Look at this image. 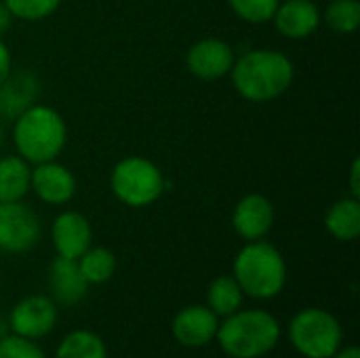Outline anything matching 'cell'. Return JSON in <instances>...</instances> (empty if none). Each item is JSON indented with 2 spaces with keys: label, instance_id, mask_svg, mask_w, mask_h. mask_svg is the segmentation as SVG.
Listing matches in <instances>:
<instances>
[{
  "label": "cell",
  "instance_id": "1",
  "mask_svg": "<svg viewBox=\"0 0 360 358\" xmlns=\"http://www.w3.org/2000/svg\"><path fill=\"white\" fill-rule=\"evenodd\" d=\"M232 87L251 103H268L281 97L295 78L293 61L276 49H253L234 59Z\"/></svg>",
  "mask_w": 360,
  "mask_h": 358
},
{
  "label": "cell",
  "instance_id": "2",
  "mask_svg": "<svg viewBox=\"0 0 360 358\" xmlns=\"http://www.w3.org/2000/svg\"><path fill=\"white\" fill-rule=\"evenodd\" d=\"M68 143L65 118L51 106L34 103L13 118L15 152L30 165L57 160Z\"/></svg>",
  "mask_w": 360,
  "mask_h": 358
},
{
  "label": "cell",
  "instance_id": "3",
  "mask_svg": "<svg viewBox=\"0 0 360 358\" xmlns=\"http://www.w3.org/2000/svg\"><path fill=\"white\" fill-rule=\"evenodd\" d=\"M215 340L230 358H262L276 348L281 323L268 310L240 308L219 323Z\"/></svg>",
  "mask_w": 360,
  "mask_h": 358
},
{
  "label": "cell",
  "instance_id": "4",
  "mask_svg": "<svg viewBox=\"0 0 360 358\" xmlns=\"http://www.w3.org/2000/svg\"><path fill=\"white\" fill-rule=\"evenodd\" d=\"M232 276L247 298L272 300L287 285V262L272 243L251 241L236 253Z\"/></svg>",
  "mask_w": 360,
  "mask_h": 358
},
{
  "label": "cell",
  "instance_id": "5",
  "mask_svg": "<svg viewBox=\"0 0 360 358\" xmlns=\"http://www.w3.org/2000/svg\"><path fill=\"white\" fill-rule=\"evenodd\" d=\"M110 188L122 205L143 209L165 194L169 181L154 160L143 156H124L110 173Z\"/></svg>",
  "mask_w": 360,
  "mask_h": 358
},
{
  "label": "cell",
  "instance_id": "6",
  "mask_svg": "<svg viewBox=\"0 0 360 358\" xmlns=\"http://www.w3.org/2000/svg\"><path fill=\"white\" fill-rule=\"evenodd\" d=\"M289 342L304 358H331L344 344V329L325 308H304L289 323Z\"/></svg>",
  "mask_w": 360,
  "mask_h": 358
},
{
  "label": "cell",
  "instance_id": "7",
  "mask_svg": "<svg viewBox=\"0 0 360 358\" xmlns=\"http://www.w3.org/2000/svg\"><path fill=\"white\" fill-rule=\"evenodd\" d=\"M40 219L23 205L17 203H0V251L2 253H27L36 247L40 238Z\"/></svg>",
  "mask_w": 360,
  "mask_h": 358
},
{
  "label": "cell",
  "instance_id": "8",
  "mask_svg": "<svg viewBox=\"0 0 360 358\" xmlns=\"http://www.w3.org/2000/svg\"><path fill=\"white\" fill-rule=\"evenodd\" d=\"M57 325V304L44 295H27L19 300L8 314V329L27 340L46 338Z\"/></svg>",
  "mask_w": 360,
  "mask_h": 358
},
{
  "label": "cell",
  "instance_id": "9",
  "mask_svg": "<svg viewBox=\"0 0 360 358\" xmlns=\"http://www.w3.org/2000/svg\"><path fill=\"white\" fill-rule=\"evenodd\" d=\"M234 49L215 36H207L196 40L186 53V68L192 76L200 80H219L230 76L234 65Z\"/></svg>",
  "mask_w": 360,
  "mask_h": 358
},
{
  "label": "cell",
  "instance_id": "10",
  "mask_svg": "<svg viewBox=\"0 0 360 358\" xmlns=\"http://www.w3.org/2000/svg\"><path fill=\"white\" fill-rule=\"evenodd\" d=\"M30 192L49 207H63L76 196V177L59 160H49L32 167Z\"/></svg>",
  "mask_w": 360,
  "mask_h": 358
},
{
  "label": "cell",
  "instance_id": "11",
  "mask_svg": "<svg viewBox=\"0 0 360 358\" xmlns=\"http://www.w3.org/2000/svg\"><path fill=\"white\" fill-rule=\"evenodd\" d=\"M274 222H276V209L272 200L257 192L243 196L232 211V228L247 243L266 238Z\"/></svg>",
  "mask_w": 360,
  "mask_h": 358
},
{
  "label": "cell",
  "instance_id": "12",
  "mask_svg": "<svg viewBox=\"0 0 360 358\" xmlns=\"http://www.w3.org/2000/svg\"><path fill=\"white\" fill-rule=\"evenodd\" d=\"M219 327V317L209 308V306H186L181 308L173 323H171V333L177 344L184 348H202L211 344L217 335Z\"/></svg>",
  "mask_w": 360,
  "mask_h": 358
},
{
  "label": "cell",
  "instance_id": "13",
  "mask_svg": "<svg viewBox=\"0 0 360 358\" xmlns=\"http://www.w3.org/2000/svg\"><path fill=\"white\" fill-rule=\"evenodd\" d=\"M51 241L59 257L78 260L93 245L89 217L80 211H61L51 224Z\"/></svg>",
  "mask_w": 360,
  "mask_h": 358
},
{
  "label": "cell",
  "instance_id": "14",
  "mask_svg": "<svg viewBox=\"0 0 360 358\" xmlns=\"http://www.w3.org/2000/svg\"><path fill=\"white\" fill-rule=\"evenodd\" d=\"M272 21L281 36L289 40H304L319 30L323 13L314 0H281Z\"/></svg>",
  "mask_w": 360,
  "mask_h": 358
},
{
  "label": "cell",
  "instance_id": "15",
  "mask_svg": "<svg viewBox=\"0 0 360 358\" xmlns=\"http://www.w3.org/2000/svg\"><path fill=\"white\" fill-rule=\"evenodd\" d=\"M40 78L32 70H11L8 76L0 82V116L17 118L23 110L38 103L40 97Z\"/></svg>",
  "mask_w": 360,
  "mask_h": 358
},
{
  "label": "cell",
  "instance_id": "16",
  "mask_svg": "<svg viewBox=\"0 0 360 358\" xmlns=\"http://www.w3.org/2000/svg\"><path fill=\"white\" fill-rule=\"evenodd\" d=\"M89 283L82 276L78 262L68 257H55L49 266V291L57 306H76L89 291Z\"/></svg>",
  "mask_w": 360,
  "mask_h": 358
},
{
  "label": "cell",
  "instance_id": "17",
  "mask_svg": "<svg viewBox=\"0 0 360 358\" xmlns=\"http://www.w3.org/2000/svg\"><path fill=\"white\" fill-rule=\"evenodd\" d=\"M327 232L340 243H352L360 236V203L356 196L338 198L325 215Z\"/></svg>",
  "mask_w": 360,
  "mask_h": 358
},
{
  "label": "cell",
  "instance_id": "18",
  "mask_svg": "<svg viewBox=\"0 0 360 358\" xmlns=\"http://www.w3.org/2000/svg\"><path fill=\"white\" fill-rule=\"evenodd\" d=\"M32 165L19 154L0 156V203L23 200L30 192Z\"/></svg>",
  "mask_w": 360,
  "mask_h": 358
},
{
  "label": "cell",
  "instance_id": "19",
  "mask_svg": "<svg viewBox=\"0 0 360 358\" xmlns=\"http://www.w3.org/2000/svg\"><path fill=\"white\" fill-rule=\"evenodd\" d=\"M243 300H245V293L232 274H221L213 279L207 289V306L221 319L240 310Z\"/></svg>",
  "mask_w": 360,
  "mask_h": 358
},
{
  "label": "cell",
  "instance_id": "20",
  "mask_svg": "<svg viewBox=\"0 0 360 358\" xmlns=\"http://www.w3.org/2000/svg\"><path fill=\"white\" fill-rule=\"evenodd\" d=\"M55 358H108V348L95 331L76 329L61 340Z\"/></svg>",
  "mask_w": 360,
  "mask_h": 358
},
{
  "label": "cell",
  "instance_id": "21",
  "mask_svg": "<svg viewBox=\"0 0 360 358\" xmlns=\"http://www.w3.org/2000/svg\"><path fill=\"white\" fill-rule=\"evenodd\" d=\"M76 262L89 285H103L116 272V255L105 247L91 245Z\"/></svg>",
  "mask_w": 360,
  "mask_h": 358
},
{
  "label": "cell",
  "instance_id": "22",
  "mask_svg": "<svg viewBox=\"0 0 360 358\" xmlns=\"http://www.w3.org/2000/svg\"><path fill=\"white\" fill-rule=\"evenodd\" d=\"M323 21L342 36L354 34L360 25L359 0H331L323 13Z\"/></svg>",
  "mask_w": 360,
  "mask_h": 358
},
{
  "label": "cell",
  "instance_id": "23",
  "mask_svg": "<svg viewBox=\"0 0 360 358\" xmlns=\"http://www.w3.org/2000/svg\"><path fill=\"white\" fill-rule=\"evenodd\" d=\"M232 13L251 25H262L272 21L281 0H228Z\"/></svg>",
  "mask_w": 360,
  "mask_h": 358
},
{
  "label": "cell",
  "instance_id": "24",
  "mask_svg": "<svg viewBox=\"0 0 360 358\" xmlns=\"http://www.w3.org/2000/svg\"><path fill=\"white\" fill-rule=\"evenodd\" d=\"M4 4L8 6L15 19L36 23L51 17L59 8L61 0H4Z\"/></svg>",
  "mask_w": 360,
  "mask_h": 358
},
{
  "label": "cell",
  "instance_id": "25",
  "mask_svg": "<svg viewBox=\"0 0 360 358\" xmlns=\"http://www.w3.org/2000/svg\"><path fill=\"white\" fill-rule=\"evenodd\" d=\"M0 358H46L34 340L6 333L0 338Z\"/></svg>",
  "mask_w": 360,
  "mask_h": 358
},
{
  "label": "cell",
  "instance_id": "26",
  "mask_svg": "<svg viewBox=\"0 0 360 358\" xmlns=\"http://www.w3.org/2000/svg\"><path fill=\"white\" fill-rule=\"evenodd\" d=\"M11 70H13V55H11L8 44L0 36V82L8 76Z\"/></svg>",
  "mask_w": 360,
  "mask_h": 358
},
{
  "label": "cell",
  "instance_id": "27",
  "mask_svg": "<svg viewBox=\"0 0 360 358\" xmlns=\"http://www.w3.org/2000/svg\"><path fill=\"white\" fill-rule=\"evenodd\" d=\"M359 175H360V160L359 158H354L352 160V167H350V196H360V181H359Z\"/></svg>",
  "mask_w": 360,
  "mask_h": 358
},
{
  "label": "cell",
  "instance_id": "28",
  "mask_svg": "<svg viewBox=\"0 0 360 358\" xmlns=\"http://www.w3.org/2000/svg\"><path fill=\"white\" fill-rule=\"evenodd\" d=\"M13 21H15L13 13L8 11V6L4 4V0H0V36L6 34V32L11 30Z\"/></svg>",
  "mask_w": 360,
  "mask_h": 358
},
{
  "label": "cell",
  "instance_id": "29",
  "mask_svg": "<svg viewBox=\"0 0 360 358\" xmlns=\"http://www.w3.org/2000/svg\"><path fill=\"white\" fill-rule=\"evenodd\" d=\"M331 358H360L359 346H344V348H340Z\"/></svg>",
  "mask_w": 360,
  "mask_h": 358
},
{
  "label": "cell",
  "instance_id": "30",
  "mask_svg": "<svg viewBox=\"0 0 360 358\" xmlns=\"http://www.w3.org/2000/svg\"><path fill=\"white\" fill-rule=\"evenodd\" d=\"M2 143H4V133H2V129H0V148H2Z\"/></svg>",
  "mask_w": 360,
  "mask_h": 358
}]
</instances>
